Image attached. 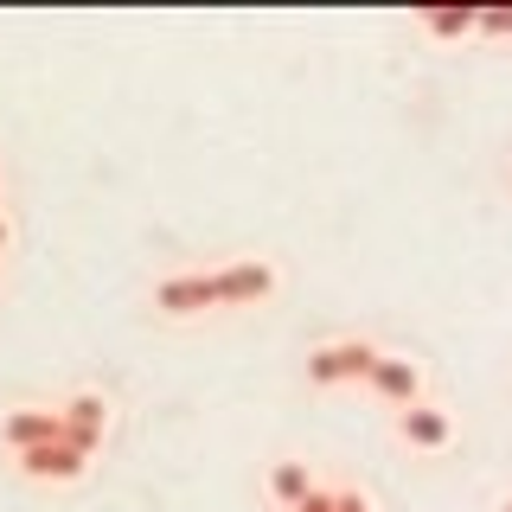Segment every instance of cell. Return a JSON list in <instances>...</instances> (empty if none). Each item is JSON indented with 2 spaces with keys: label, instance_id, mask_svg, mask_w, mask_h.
I'll list each match as a JSON object with an SVG mask.
<instances>
[{
  "label": "cell",
  "instance_id": "6da1fadb",
  "mask_svg": "<svg viewBox=\"0 0 512 512\" xmlns=\"http://www.w3.org/2000/svg\"><path fill=\"white\" fill-rule=\"evenodd\" d=\"M378 365V346L372 340H333L308 352V384H340V378H365Z\"/></svg>",
  "mask_w": 512,
  "mask_h": 512
},
{
  "label": "cell",
  "instance_id": "7a4b0ae2",
  "mask_svg": "<svg viewBox=\"0 0 512 512\" xmlns=\"http://www.w3.org/2000/svg\"><path fill=\"white\" fill-rule=\"evenodd\" d=\"M365 384H372L384 404H397V410L423 404V365H416V359H391V352H378V365L365 372Z\"/></svg>",
  "mask_w": 512,
  "mask_h": 512
},
{
  "label": "cell",
  "instance_id": "3957f363",
  "mask_svg": "<svg viewBox=\"0 0 512 512\" xmlns=\"http://www.w3.org/2000/svg\"><path fill=\"white\" fill-rule=\"evenodd\" d=\"M218 308H244V301H263L269 288H276V269L263 263V256H244V263L218 269Z\"/></svg>",
  "mask_w": 512,
  "mask_h": 512
},
{
  "label": "cell",
  "instance_id": "277c9868",
  "mask_svg": "<svg viewBox=\"0 0 512 512\" xmlns=\"http://www.w3.org/2000/svg\"><path fill=\"white\" fill-rule=\"evenodd\" d=\"M397 436H404L410 448H448L455 423H448L442 404H410V410H397Z\"/></svg>",
  "mask_w": 512,
  "mask_h": 512
},
{
  "label": "cell",
  "instance_id": "5b68a950",
  "mask_svg": "<svg viewBox=\"0 0 512 512\" xmlns=\"http://www.w3.org/2000/svg\"><path fill=\"white\" fill-rule=\"evenodd\" d=\"M154 301L167 314H199V308H218V282L212 276H173V282H160Z\"/></svg>",
  "mask_w": 512,
  "mask_h": 512
},
{
  "label": "cell",
  "instance_id": "8992f818",
  "mask_svg": "<svg viewBox=\"0 0 512 512\" xmlns=\"http://www.w3.org/2000/svg\"><path fill=\"white\" fill-rule=\"evenodd\" d=\"M269 493H276V500H282L288 512H295V506L314 493V474H308V461H276V474H269Z\"/></svg>",
  "mask_w": 512,
  "mask_h": 512
},
{
  "label": "cell",
  "instance_id": "52a82bcc",
  "mask_svg": "<svg viewBox=\"0 0 512 512\" xmlns=\"http://www.w3.org/2000/svg\"><path fill=\"white\" fill-rule=\"evenodd\" d=\"M423 26L436 32V39H468V32H474V13H429Z\"/></svg>",
  "mask_w": 512,
  "mask_h": 512
},
{
  "label": "cell",
  "instance_id": "ba28073f",
  "mask_svg": "<svg viewBox=\"0 0 512 512\" xmlns=\"http://www.w3.org/2000/svg\"><path fill=\"white\" fill-rule=\"evenodd\" d=\"M474 32H487V39H512V13H474Z\"/></svg>",
  "mask_w": 512,
  "mask_h": 512
},
{
  "label": "cell",
  "instance_id": "9c48e42d",
  "mask_svg": "<svg viewBox=\"0 0 512 512\" xmlns=\"http://www.w3.org/2000/svg\"><path fill=\"white\" fill-rule=\"evenodd\" d=\"M333 512H372V500H359V493H333Z\"/></svg>",
  "mask_w": 512,
  "mask_h": 512
},
{
  "label": "cell",
  "instance_id": "30bf717a",
  "mask_svg": "<svg viewBox=\"0 0 512 512\" xmlns=\"http://www.w3.org/2000/svg\"><path fill=\"white\" fill-rule=\"evenodd\" d=\"M506 512H512V506H506Z\"/></svg>",
  "mask_w": 512,
  "mask_h": 512
}]
</instances>
